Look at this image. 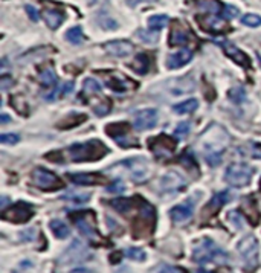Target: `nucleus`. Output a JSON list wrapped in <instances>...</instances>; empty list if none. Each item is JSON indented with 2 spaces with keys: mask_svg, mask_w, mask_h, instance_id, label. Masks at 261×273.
<instances>
[{
  "mask_svg": "<svg viewBox=\"0 0 261 273\" xmlns=\"http://www.w3.org/2000/svg\"><path fill=\"white\" fill-rule=\"evenodd\" d=\"M110 206L124 217L130 218L133 237L144 238L153 234L156 226V211L141 196L118 197L109 201Z\"/></svg>",
  "mask_w": 261,
  "mask_h": 273,
  "instance_id": "1",
  "label": "nucleus"
},
{
  "mask_svg": "<svg viewBox=\"0 0 261 273\" xmlns=\"http://www.w3.org/2000/svg\"><path fill=\"white\" fill-rule=\"evenodd\" d=\"M228 144H229V134L219 124L209 125L197 141V146L202 156L206 159V162L211 166H215L222 162V156L226 151Z\"/></svg>",
  "mask_w": 261,
  "mask_h": 273,
  "instance_id": "2",
  "label": "nucleus"
},
{
  "mask_svg": "<svg viewBox=\"0 0 261 273\" xmlns=\"http://www.w3.org/2000/svg\"><path fill=\"white\" fill-rule=\"evenodd\" d=\"M107 153L109 148L98 139L74 144L67 148V156L72 162H95L103 159Z\"/></svg>",
  "mask_w": 261,
  "mask_h": 273,
  "instance_id": "3",
  "label": "nucleus"
},
{
  "mask_svg": "<svg viewBox=\"0 0 261 273\" xmlns=\"http://www.w3.org/2000/svg\"><path fill=\"white\" fill-rule=\"evenodd\" d=\"M192 259L199 264H208V263H226L228 261V254L215 244L211 238H202L194 244L192 249Z\"/></svg>",
  "mask_w": 261,
  "mask_h": 273,
  "instance_id": "4",
  "label": "nucleus"
},
{
  "mask_svg": "<svg viewBox=\"0 0 261 273\" xmlns=\"http://www.w3.org/2000/svg\"><path fill=\"white\" fill-rule=\"evenodd\" d=\"M254 168L247 164H231L226 168L224 180L234 188H243L251 183Z\"/></svg>",
  "mask_w": 261,
  "mask_h": 273,
  "instance_id": "5",
  "label": "nucleus"
},
{
  "mask_svg": "<svg viewBox=\"0 0 261 273\" xmlns=\"http://www.w3.org/2000/svg\"><path fill=\"white\" fill-rule=\"evenodd\" d=\"M32 182H34V185H36L37 188L43 189V191H58L63 188V182L61 179L54 174L52 171H49V169L46 168H36L32 171Z\"/></svg>",
  "mask_w": 261,
  "mask_h": 273,
  "instance_id": "6",
  "label": "nucleus"
},
{
  "mask_svg": "<svg viewBox=\"0 0 261 273\" xmlns=\"http://www.w3.org/2000/svg\"><path fill=\"white\" fill-rule=\"evenodd\" d=\"M238 252L247 270H254L258 264V241L254 235H247L238 243Z\"/></svg>",
  "mask_w": 261,
  "mask_h": 273,
  "instance_id": "7",
  "label": "nucleus"
},
{
  "mask_svg": "<svg viewBox=\"0 0 261 273\" xmlns=\"http://www.w3.org/2000/svg\"><path fill=\"white\" fill-rule=\"evenodd\" d=\"M32 215H34L32 204L26 201H17L14 204H11L9 208L3 209L0 217H2V220L13 221V223H26L32 218Z\"/></svg>",
  "mask_w": 261,
  "mask_h": 273,
  "instance_id": "8",
  "label": "nucleus"
},
{
  "mask_svg": "<svg viewBox=\"0 0 261 273\" xmlns=\"http://www.w3.org/2000/svg\"><path fill=\"white\" fill-rule=\"evenodd\" d=\"M106 133L115 141L118 145L129 148V146H136L138 141L130 136V125L127 122H113L106 127Z\"/></svg>",
  "mask_w": 261,
  "mask_h": 273,
  "instance_id": "9",
  "label": "nucleus"
},
{
  "mask_svg": "<svg viewBox=\"0 0 261 273\" xmlns=\"http://www.w3.org/2000/svg\"><path fill=\"white\" fill-rule=\"evenodd\" d=\"M149 146L154 157L157 159H168L176 150V139L168 134H159L156 138L149 141Z\"/></svg>",
  "mask_w": 261,
  "mask_h": 273,
  "instance_id": "10",
  "label": "nucleus"
},
{
  "mask_svg": "<svg viewBox=\"0 0 261 273\" xmlns=\"http://www.w3.org/2000/svg\"><path fill=\"white\" fill-rule=\"evenodd\" d=\"M72 220L76 224V227L81 231L90 241L98 240V231H96V223H95V215L90 211L76 212L72 215Z\"/></svg>",
  "mask_w": 261,
  "mask_h": 273,
  "instance_id": "11",
  "label": "nucleus"
},
{
  "mask_svg": "<svg viewBox=\"0 0 261 273\" xmlns=\"http://www.w3.org/2000/svg\"><path fill=\"white\" fill-rule=\"evenodd\" d=\"M156 122H157V111L154 109H144L134 115L133 127L138 131H145L154 128Z\"/></svg>",
  "mask_w": 261,
  "mask_h": 273,
  "instance_id": "12",
  "label": "nucleus"
},
{
  "mask_svg": "<svg viewBox=\"0 0 261 273\" xmlns=\"http://www.w3.org/2000/svg\"><path fill=\"white\" fill-rule=\"evenodd\" d=\"M127 168V171L130 173L131 179L134 180H145L149 177V173H150V166L147 164L145 159L142 157H138V159H127L126 162L121 164Z\"/></svg>",
  "mask_w": 261,
  "mask_h": 273,
  "instance_id": "13",
  "label": "nucleus"
},
{
  "mask_svg": "<svg viewBox=\"0 0 261 273\" xmlns=\"http://www.w3.org/2000/svg\"><path fill=\"white\" fill-rule=\"evenodd\" d=\"M215 43L219 44V46H222V49L224 51V54L229 56V58H232L237 64H240L243 67H249L251 66V60L247 58V55L244 52H242L240 49H238L235 44H232L231 41L224 40V38H215Z\"/></svg>",
  "mask_w": 261,
  "mask_h": 273,
  "instance_id": "14",
  "label": "nucleus"
},
{
  "mask_svg": "<svg viewBox=\"0 0 261 273\" xmlns=\"http://www.w3.org/2000/svg\"><path fill=\"white\" fill-rule=\"evenodd\" d=\"M67 177L75 185H81V186L103 185L107 182V179L103 174H93V173H69Z\"/></svg>",
  "mask_w": 261,
  "mask_h": 273,
  "instance_id": "15",
  "label": "nucleus"
},
{
  "mask_svg": "<svg viewBox=\"0 0 261 273\" xmlns=\"http://www.w3.org/2000/svg\"><path fill=\"white\" fill-rule=\"evenodd\" d=\"M185 185H186V180L177 171H168L161 180L162 192H177L182 188H185Z\"/></svg>",
  "mask_w": 261,
  "mask_h": 273,
  "instance_id": "16",
  "label": "nucleus"
},
{
  "mask_svg": "<svg viewBox=\"0 0 261 273\" xmlns=\"http://www.w3.org/2000/svg\"><path fill=\"white\" fill-rule=\"evenodd\" d=\"M87 250L86 247L79 243V241H74L71 244V247L66 250L64 255L61 256V263L63 264H75V263H79V261H84L86 256H87Z\"/></svg>",
  "mask_w": 261,
  "mask_h": 273,
  "instance_id": "17",
  "label": "nucleus"
},
{
  "mask_svg": "<svg viewBox=\"0 0 261 273\" xmlns=\"http://www.w3.org/2000/svg\"><path fill=\"white\" fill-rule=\"evenodd\" d=\"M104 49L107 54L113 55V56H119V58H124V56H129L130 54H133L134 46L127 41V40H115V41H109L104 44Z\"/></svg>",
  "mask_w": 261,
  "mask_h": 273,
  "instance_id": "18",
  "label": "nucleus"
},
{
  "mask_svg": "<svg viewBox=\"0 0 261 273\" xmlns=\"http://www.w3.org/2000/svg\"><path fill=\"white\" fill-rule=\"evenodd\" d=\"M231 192L229 191H222V192H217V194H214L212 199L208 201V204L205 206V211H203V217H211V215L217 214L220 211V208H223L226 203L231 200Z\"/></svg>",
  "mask_w": 261,
  "mask_h": 273,
  "instance_id": "19",
  "label": "nucleus"
},
{
  "mask_svg": "<svg viewBox=\"0 0 261 273\" xmlns=\"http://www.w3.org/2000/svg\"><path fill=\"white\" fill-rule=\"evenodd\" d=\"M104 79H106V84L112 90H115V92H126V90L133 89L136 86V83H133L131 79L119 73H107L104 75Z\"/></svg>",
  "mask_w": 261,
  "mask_h": 273,
  "instance_id": "20",
  "label": "nucleus"
},
{
  "mask_svg": "<svg viewBox=\"0 0 261 273\" xmlns=\"http://www.w3.org/2000/svg\"><path fill=\"white\" fill-rule=\"evenodd\" d=\"M192 212H194V200L189 199L184 203L177 204V206H174L171 211H169V218L176 223H182L191 217Z\"/></svg>",
  "mask_w": 261,
  "mask_h": 273,
  "instance_id": "21",
  "label": "nucleus"
},
{
  "mask_svg": "<svg viewBox=\"0 0 261 273\" xmlns=\"http://www.w3.org/2000/svg\"><path fill=\"white\" fill-rule=\"evenodd\" d=\"M191 38L189 31L185 28V25L174 21L171 26V32H169V46H179V44H186Z\"/></svg>",
  "mask_w": 261,
  "mask_h": 273,
  "instance_id": "22",
  "label": "nucleus"
},
{
  "mask_svg": "<svg viewBox=\"0 0 261 273\" xmlns=\"http://www.w3.org/2000/svg\"><path fill=\"white\" fill-rule=\"evenodd\" d=\"M192 58V51L191 49H182L173 55H169L167 58V67L168 69H180L182 66H185L186 63H189Z\"/></svg>",
  "mask_w": 261,
  "mask_h": 273,
  "instance_id": "23",
  "label": "nucleus"
},
{
  "mask_svg": "<svg viewBox=\"0 0 261 273\" xmlns=\"http://www.w3.org/2000/svg\"><path fill=\"white\" fill-rule=\"evenodd\" d=\"M199 23L202 26V29H205V31H209V32H220L224 29V21L217 17V16H214V14H205L203 17H199Z\"/></svg>",
  "mask_w": 261,
  "mask_h": 273,
  "instance_id": "24",
  "label": "nucleus"
},
{
  "mask_svg": "<svg viewBox=\"0 0 261 273\" xmlns=\"http://www.w3.org/2000/svg\"><path fill=\"white\" fill-rule=\"evenodd\" d=\"M43 18L51 29H56L64 21V13L56 8H46L43 11Z\"/></svg>",
  "mask_w": 261,
  "mask_h": 273,
  "instance_id": "25",
  "label": "nucleus"
},
{
  "mask_svg": "<svg viewBox=\"0 0 261 273\" xmlns=\"http://www.w3.org/2000/svg\"><path fill=\"white\" fill-rule=\"evenodd\" d=\"M194 87H196V83L192 81V78L191 76H185V78L174 79V81L171 83L169 90H171V92L176 93V95H184V93L192 92Z\"/></svg>",
  "mask_w": 261,
  "mask_h": 273,
  "instance_id": "26",
  "label": "nucleus"
},
{
  "mask_svg": "<svg viewBox=\"0 0 261 273\" xmlns=\"http://www.w3.org/2000/svg\"><path fill=\"white\" fill-rule=\"evenodd\" d=\"M194 3L205 14L217 16V14H220V11H222V3L219 2V0H194Z\"/></svg>",
  "mask_w": 261,
  "mask_h": 273,
  "instance_id": "27",
  "label": "nucleus"
},
{
  "mask_svg": "<svg viewBox=\"0 0 261 273\" xmlns=\"http://www.w3.org/2000/svg\"><path fill=\"white\" fill-rule=\"evenodd\" d=\"M38 81L44 87H54L56 84V75L52 66H44L38 71Z\"/></svg>",
  "mask_w": 261,
  "mask_h": 273,
  "instance_id": "28",
  "label": "nucleus"
},
{
  "mask_svg": "<svg viewBox=\"0 0 261 273\" xmlns=\"http://www.w3.org/2000/svg\"><path fill=\"white\" fill-rule=\"evenodd\" d=\"M131 69L136 72V73H139V75H145L147 72H149L150 69V58L147 56L145 54H139V55H136V58L133 61V64H130Z\"/></svg>",
  "mask_w": 261,
  "mask_h": 273,
  "instance_id": "29",
  "label": "nucleus"
},
{
  "mask_svg": "<svg viewBox=\"0 0 261 273\" xmlns=\"http://www.w3.org/2000/svg\"><path fill=\"white\" fill-rule=\"evenodd\" d=\"M49 227H51V231L52 234L56 237V238H60V240H64V238L69 237L71 231H69V227H67V224L61 220H52L49 223Z\"/></svg>",
  "mask_w": 261,
  "mask_h": 273,
  "instance_id": "30",
  "label": "nucleus"
},
{
  "mask_svg": "<svg viewBox=\"0 0 261 273\" xmlns=\"http://www.w3.org/2000/svg\"><path fill=\"white\" fill-rule=\"evenodd\" d=\"M197 107H199V101L194 99V98H191V99H186L184 102H180V104L173 106V111L177 113V115H185V113L194 111Z\"/></svg>",
  "mask_w": 261,
  "mask_h": 273,
  "instance_id": "31",
  "label": "nucleus"
},
{
  "mask_svg": "<svg viewBox=\"0 0 261 273\" xmlns=\"http://www.w3.org/2000/svg\"><path fill=\"white\" fill-rule=\"evenodd\" d=\"M244 208H246V217L251 220L252 224H258V218H260V215H258V208H257V203L254 199H247L244 201Z\"/></svg>",
  "mask_w": 261,
  "mask_h": 273,
  "instance_id": "32",
  "label": "nucleus"
},
{
  "mask_svg": "<svg viewBox=\"0 0 261 273\" xmlns=\"http://www.w3.org/2000/svg\"><path fill=\"white\" fill-rule=\"evenodd\" d=\"M169 23V17L164 16V14H157V16H151L149 18V26L153 31H161L162 28H165Z\"/></svg>",
  "mask_w": 261,
  "mask_h": 273,
  "instance_id": "33",
  "label": "nucleus"
},
{
  "mask_svg": "<svg viewBox=\"0 0 261 273\" xmlns=\"http://www.w3.org/2000/svg\"><path fill=\"white\" fill-rule=\"evenodd\" d=\"M136 34H138V37L147 44H154L159 40V31H153L150 28L149 29H139Z\"/></svg>",
  "mask_w": 261,
  "mask_h": 273,
  "instance_id": "34",
  "label": "nucleus"
},
{
  "mask_svg": "<svg viewBox=\"0 0 261 273\" xmlns=\"http://www.w3.org/2000/svg\"><path fill=\"white\" fill-rule=\"evenodd\" d=\"M66 40L72 43V44H81L83 40H84V36H83V29L79 26H74L71 29H67L66 32Z\"/></svg>",
  "mask_w": 261,
  "mask_h": 273,
  "instance_id": "35",
  "label": "nucleus"
},
{
  "mask_svg": "<svg viewBox=\"0 0 261 273\" xmlns=\"http://www.w3.org/2000/svg\"><path fill=\"white\" fill-rule=\"evenodd\" d=\"M101 92V84L93 78H87L84 79V93L87 95H95Z\"/></svg>",
  "mask_w": 261,
  "mask_h": 273,
  "instance_id": "36",
  "label": "nucleus"
},
{
  "mask_svg": "<svg viewBox=\"0 0 261 273\" xmlns=\"http://www.w3.org/2000/svg\"><path fill=\"white\" fill-rule=\"evenodd\" d=\"M242 23L251 28H257L261 25V17L258 14H246L242 17Z\"/></svg>",
  "mask_w": 261,
  "mask_h": 273,
  "instance_id": "37",
  "label": "nucleus"
},
{
  "mask_svg": "<svg viewBox=\"0 0 261 273\" xmlns=\"http://www.w3.org/2000/svg\"><path fill=\"white\" fill-rule=\"evenodd\" d=\"M229 98L231 101L237 102V104H240L246 99V92L243 87H234L232 90H229Z\"/></svg>",
  "mask_w": 261,
  "mask_h": 273,
  "instance_id": "38",
  "label": "nucleus"
},
{
  "mask_svg": "<svg viewBox=\"0 0 261 273\" xmlns=\"http://www.w3.org/2000/svg\"><path fill=\"white\" fill-rule=\"evenodd\" d=\"M110 109H112V104H110V102L106 98H103V99L99 101V104L95 107V115L96 116H106L107 113L110 111Z\"/></svg>",
  "mask_w": 261,
  "mask_h": 273,
  "instance_id": "39",
  "label": "nucleus"
},
{
  "mask_svg": "<svg viewBox=\"0 0 261 273\" xmlns=\"http://www.w3.org/2000/svg\"><path fill=\"white\" fill-rule=\"evenodd\" d=\"M189 130H191V124H189V122H180V124L177 125L176 131H174L176 139H184V138H186L188 133H189Z\"/></svg>",
  "mask_w": 261,
  "mask_h": 273,
  "instance_id": "40",
  "label": "nucleus"
},
{
  "mask_svg": "<svg viewBox=\"0 0 261 273\" xmlns=\"http://www.w3.org/2000/svg\"><path fill=\"white\" fill-rule=\"evenodd\" d=\"M127 256L130 259H133V261H144L147 258L145 252H144L142 249H139V247H130V249H127Z\"/></svg>",
  "mask_w": 261,
  "mask_h": 273,
  "instance_id": "41",
  "label": "nucleus"
},
{
  "mask_svg": "<svg viewBox=\"0 0 261 273\" xmlns=\"http://www.w3.org/2000/svg\"><path fill=\"white\" fill-rule=\"evenodd\" d=\"M63 199L75 201V203H84L90 199V196L89 194H79V192H67V194L63 196Z\"/></svg>",
  "mask_w": 261,
  "mask_h": 273,
  "instance_id": "42",
  "label": "nucleus"
},
{
  "mask_svg": "<svg viewBox=\"0 0 261 273\" xmlns=\"http://www.w3.org/2000/svg\"><path fill=\"white\" fill-rule=\"evenodd\" d=\"M229 220H231V223L234 224V227L235 229H242L243 227V224H244V217L240 214V212H237V211H234V212H229Z\"/></svg>",
  "mask_w": 261,
  "mask_h": 273,
  "instance_id": "43",
  "label": "nucleus"
},
{
  "mask_svg": "<svg viewBox=\"0 0 261 273\" xmlns=\"http://www.w3.org/2000/svg\"><path fill=\"white\" fill-rule=\"evenodd\" d=\"M19 141H20V138L16 133H5V134L0 136V142L5 144V145H13V144H17Z\"/></svg>",
  "mask_w": 261,
  "mask_h": 273,
  "instance_id": "44",
  "label": "nucleus"
},
{
  "mask_svg": "<svg viewBox=\"0 0 261 273\" xmlns=\"http://www.w3.org/2000/svg\"><path fill=\"white\" fill-rule=\"evenodd\" d=\"M180 164H182L184 166H186V168L192 166V168L197 169L196 161H194V157H192V153H191V151H186L182 157H180Z\"/></svg>",
  "mask_w": 261,
  "mask_h": 273,
  "instance_id": "45",
  "label": "nucleus"
},
{
  "mask_svg": "<svg viewBox=\"0 0 261 273\" xmlns=\"http://www.w3.org/2000/svg\"><path fill=\"white\" fill-rule=\"evenodd\" d=\"M223 17L224 18H228V20H231V18H235L237 16H238V9L235 8V6H232V5H224L223 6Z\"/></svg>",
  "mask_w": 261,
  "mask_h": 273,
  "instance_id": "46",
  "label": "nucleus"
},
{
  "mask_svg": "<svg viewBox=\"0 0 261 273\" xmlns=\"http://www.w3.org/2000/svg\"><path fill=\"white\" fill-rule=\"evenodd\" d=\"M99 23H101V26H103L104 29H116V28H118L116 21H113V20H112L110 17H107V16H104V21L99 20Z\"/></svg>",
  "mask_w": 261,
  "mask_h": 273,
  "instance_id": "47",
  "label": "nucleus"
},
{
  "mask_svg": "<svg viewBox=\"0 0 261 273\" xmlns=\"http://www.w3.org/2000/svg\"><path fill=\"white\" fill-rule=\"evenodd\" d=\"M25 9H26V13H28L29 18H31L32 21H38L40 16H38V13H37V9H36V8L31 6V5H26V6H25Z\"/></svg>",
  "mask_w": 261,
  "mask_h": 273,
  "instance_id": "48",
  "label": "nucleus"
},
{
  "mask_svg": "<svg viewBox=\"0 0 261 273\" xmlns=\"http://www.w3.org/2000/svg\"><path fill=\"white\" fill-rule=\"evenodd\" d=\"M9 86H13V78H9V76L3 75L2 79H0V87H2V90L5 92V90H8Z\"/></svg>",
  "mask_w": 261,
  "mask_h": 273,
  "instance_id": "49",
  "label": "nucleus"
},
{
  "mask_svg": "<svg viewBox=\"0 0 261 273\" xmlns=\"http://www.w3.org/2000/svg\"><path fill=\"white\" fill-rule=\"evenodd\" d=\"M74 90V83L72 81H67L63 87H61V96H66V95H69L71 92Z\"/></svg>",
  "mask_w": 261,
  "mask_h": 273,
  "instance_id": "50",
  "label": "nucleus"
},
{
  "mask_svg": "<svg viewBox=\"0 0 261 273\" xmlns=\"http://www.w3.org/2000/svg\"><path fill=\"white\" fill-rule=\"evenodd\" d=\"M34 232H36V229H28L26 232H20V234H21V240H25V241L34 240V238H36Z\"/></svg>",
  "mask_w": 261,
  "mask_h": 273,
  "instance_id": "51",
  "label": "nucleus"
},
{
  "mask_svg": "<svg viewBox=\"0 0 261 273\" xmlns=\"http://www.w3.org/2000/svg\"><path fill=\"white\" fill-rule=\"evenodd\" d=\"M157 273H180L179 269H174V267H169V266H161L157 269Z\"/></svg>",
  "mask_w": 261,
  "mask_h": 273,
  "instance_id": "52",
  "label": "nucleus"
},
{
  "mask_svg": "<svg viewBox=\"0 0 261 273\" xmlns=\"http://www.w3.org/2000/svg\"><path fill=\"white\" fill-rule=\"evenodd\" d=\"M107 191H109V192H122V191H124V186H122L121 182H116V183L113 185V186H109Z\"/></svg>",
  "mask_w": 261,
  "mask_h": 273,
  "instance_id": "53",
  "label": "nucleus"
},
{
  "mask_svg": "<svg viewBox=\"0 0 261 273\" xmlns=\"http://www.w3.org/2000/svg\"><path fill=\"white\" fill-rule=\"evenodd\" d=\"M130 5H138L141 2H156V0H129Z\"/></svg>",
  "mask_w": 261,
  "mask_h": 273,
  "instance_id": "54",
  "label": "nucleus"
},
{
  "mask_svg": "<svg viewBox=\"0 0 261 273\" xmlns=\"http://www.w3.org/2000/svg\"><path fill=\"white\" fill-rule=\"evenodd\" d=\"M6 121H9V119H8V116L2 115V122H6Z\"/></svg>",
  "mask_w": 261,
  "mask_h": 273,
  "instance_id": "55",
  "label": "nucleus"
},
{
  "mask_svg": "<svg viewBox=\"0 0 261 273\" xmlns=\"http://www.w3.org/2000/svg\"><path fill=\"white\" fill-rule=\"evenodd\" d=\"M197 273H209V272H206V270H200V272H197Z\"/></svg>",
  "mask_w": 261,
  "mask_h": 273,
  "instance_id": "56",
  "label": "nucleus"
},
{
  "mask_svg": "<svg viewBox=\"0 0 261 273\" xmlns=\"http://www.w3.org/2000/svg\"><path fill=\"white\" fill-rule=\"evenodd\" d=\"M89 3H95V0H89Z\"/></svg>",
  "mask_w": 261,
  "mask_h": 273,
  "instance_id": "57",
  "label": "nucleus"
}]
</instances>
